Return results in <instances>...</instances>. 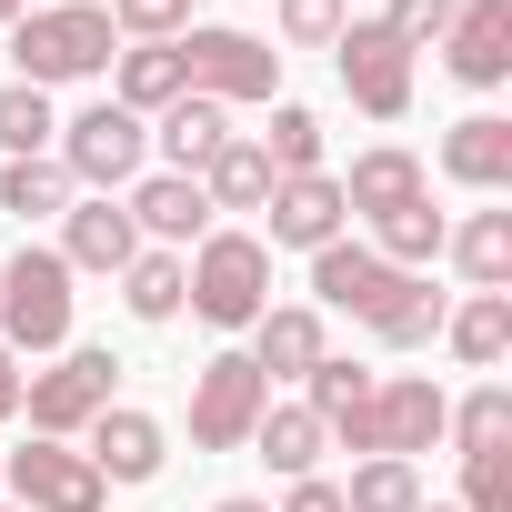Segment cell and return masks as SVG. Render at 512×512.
I'll list each match as a JSON object with an SVG mask.
<instances>
[{"instance_id": "obj_44", "label": "cell", "mask_w": 512, "mask_h": 512, "mask_svg": "<svg viewBox=\"0 0 512 512\" xmlns=\"http://www.w3.org/2000/svg\"><path fill=\"white\" fill-rule=\"evenodd\" d=\"M0 512H21V502H0Z\"/></svg>"}, {"instance_id": "obj_3", "label": "cell", "mask_w": 512, "mask_h": 512, "mask_svg": "<svg viewBox=\"0 0 512 512\" xmlns=\"http://www.w3.org/2000/svg\"><path fill=\"white\" fill-rule=\"evenodd\" d=\"M111 382H121V362H111L101 342H71L51 372H21V412H31L41 442H81V432L111 412Z\"/></svg>"}, {"instance_id": "obj_10", "label": "cell", "mask_w": 512, "mask_h": 512, "mask_svg": "<svg viewBox=\"0 0 512 512\" xmlns=\"http://www.w3.org/2000/svg\"><path fill=\"white\" fill-rule=\"evenodd\" d=\"M442 422H452V392H442L432 372H382V382H372V452L412 462V452L442 442Z\"/></svg>"}, {"instance_id": "obj_42", "label": "cell", "mask_w": 512, "mask_h": 512, "mask_svg": "<svg viewBox=\"0 0 512 512\" xmlns=\"http://www.w3.org/2000/svg\"><path fill=\"white\" fill-rule=\"evenodd\" d=\"M21 11H31V0H0V31H11V21H21Z\"/></svg>"}, {"instance_id": "obj_19", "label": "cell", "mask_w": 512, "mask_h": 512, "mask_svg": "<svg viewBox=\"0 0 512 512\" xmlns=\"http://www.w3.org/2000/svg\"><path fill=\"white\" fill-rule=\"evenodd\" d=\"M322 352L332 342H322V312L312 302H272L262 322H251V372H262V382H302Z\"/></svg>"}, {"instance_id": "obj_21", "label": "cell", "mask_w": 512, "mask_h": 512, "mask_svg": "<svg viewBox=\"0 0 512 512\" xmlns=\"http://www.w3.org/2000/svg\"><path fill=\"white\" fill-rule=\"evenodd\" d=\"M151 141H161V161H171L181 181H201V171H211V151L231 141V111H221V101H201V91H181V101L161 111V131H151Z\"/></svg>"}, {"instance_id": "obj_36", "label": "cell", "mask_w": 512, "mask_h": 512, "mask_svg": "<svg viewBox=\"0 0 512 512\" xmlns=\"http://www.w3.org/2000/svg\"><path fill=\"white\" fill-rule=\"evenodd\" d=\"M452 11H462V0H392V11H382V31H392L402 51H442Z\"/></svg>"}, {"instance_id": "obj_23", "label": "cell", "mask_w": 512, "mask_h": 512, "mask_svg": "<svg viewBox=\"0 0 512 512\" xmlns=\"http://www.w3.org/2000/svg\"><path fill=\"white\" fill-rule=\"evenodd\" d=\"M251 452H262V462H272L282 482H312V462H322L332 442H322V422H312V402H272L262 422H251Z\"/></svg>"}, {"instance_id": "obj_6", "label": "cell", "mask_w": 512, "mask_h": 512, "mask_svg": "<svg viewBox=\"0 0 512 512\" xmlns=\"http://www.w3.org/2000/svg\"><path fill=\"white\" fill-rule=\"evenodd\" d=\"M171 51H181V91H201V101H221V111H231V101H272V81H282V51L251 41V31H201V21H191Z\"/></svg>"}, {"instance_id": "obj_35", "label": "cell", "mask_w": 512, "mask_h": 512, "mask_svg": "<svg viewBox=\"0 0 512 512\" xmlns=\"http://www.w3.org/2000/svg\"><path fill=\"white\" fill-rule=\"evenodd\" d=\"M272 11H282V41L292 51H332L342 21H352V0H272Z\"/></svg>"}, {"instance_id": "obj_28", "label": "cell", "mask_w": 512, "mask_h": 512, "mask_svg": "<svg viewBox=\"0 0 512 512\" xmlns=\"http://www.w3.org/2000/svg\"><path fill=\"white\" fill-rule=\"evenodd\" d=\"M442 442H452L462 462H482V452H512V392H502V382L462 392V402H452V422H442Z\"/></svg>"}, {"instance_id": "obj_9", "label": "cell", "mask_w": 512, "mask_h": 512, "mask_svg": "<svg viewBox=\"0 0 512 512\" xmlns=\"http://www.w3.org/2000/svg\"><path fill=\"white\" fill-rule=\"evenodd\" d=\"M332 71H342L352 111H372V121H402V111H412V51H402L382 21H342Z\"/></svg>"}, {"instance_id": "obj_8", "label": "cell", "mask_w": 512, "mask_h": 512, "mask_svg": "<svg viewBox=\"0 0 512 512\" xmlns=\"http://www.w3.org/2000/svg\"><path fill=\"white\" fill-rule=\"evenodd\" d=\"M262 412H272V382L251 372V352H211L191 372V452H241Z\"/></svg>"}, {"instance_id": "obj_15", "label": "cell", "mask_w": 512, "mask_h": 512, "mask_svg": "<svg viewBox=\"0 0 512 512\" xmlns=\"http://www.w3.org/2000/svg\"><path fill=\"white\" fill-rule=\"evenodd\" d=\"M81 452H91V472H101V482H161V462H171V432H161L151 412L111 402V412L81 432Z\"/></svg>"}, {"instance_id": "obj_40", "label": "cell", "mask_w": 512, "mask_h": 512, "mask_svg": "<svg viewBox=\"0 0 512 512\" xmlns=\"http://www.w3.org/2000/svg\"><path fill=\"white\" fill-rule=\"evenodd\" d=\"M11 412H21V352L0 342V422H11Z\"/></svg>"}, {"instance_id": "obj_18", "label": "cell", "mask_w": 512, "mask_h": 512, "mask_svg": "<svg viewBox=\"0 0 512 512\" xmlns=\"http://www.w3.org/2000/svg\"><path fill=\"white\" fill-rule=\"evenodd\" d=\"M342 181V211H362V221H392V211H412L432 181H422V161L402 151V141H382V151H362L352 171H332Z\"/></svg>"}, {"instance_id": "obj_31", "label": "cell", "mask_w": 512, "mask_h": 512, "mask_svg": "<svg viewBox=\"0 0 512 512\" xmlns=\"http://www.w3.org/2000/svg\"><path fill=\"white\" fill-rule=\"evenodd\" d=\"M61 141V121H51V91H31V81H0V151L11 161H41Z\"/></svg>"}, {"instance_id": "obj_4", "label": "cell", "mask_w": 512, "mask_h": 512, "mask_svg": "<svg viewBox=\"0 0 512 512\" xmlns=\"http://www.w3.org/2000/svg\"><path fill=\"white\" fill-rule=\"evenodd\" d=\"M0 342L11 352H71V262L61 251H11L0 272Z\"/></svg>"}, {"instance_id": "obj_20", "label": "cell", "mask_w": 512, "mask_h": 512, "mask_svg": "<svg viewBox=\"0 0 512 512\" xmlns=\"http://www.w3.org/2000/svg\"><path fill=\"white\" fill-rule=\"evenodd\" d=\"M442 181H462V191H512V121H502V111L452 121V131H442Z\"/></svg>"}, {"instance_id": "obj_12", "label": "cell", "mask_w": 512, "mask_h": 512, "mask_svg": "<svg viewBox=\"0 0 512 512\" xmlns=\"http://www.w3.org/2000/svg\"><path fill=\"white\" fill-rule=\"evenodd\" d=\"M442 61L462 91H502L512 81V0H462L442 31Z\"/></svg>"}, {"instance_id": "obj_24", "label": "cell", "mask_w": 512, "mask_h": 512, "mask_svg": "<svg viewBox=\"0 0 512 512\" xmlns=\"http://www.w3.org/2000/svg\"><path fill=\"white\" fill-rule=\"evenodd\" d=\"M442 342H452L472 372H492V362L512 352V292H462V302L442 312Z\"/></svg>"}, {"instance_id": "obj_27", "label": "cell", "mask_w": 512, "mask_h": 512, "mask_svg": "<svg viewBox=\"0 0 512 512\" xmlns=\"http://www.w3.org/2000/svg\"><path fill=\"white\" fill-rule=\"evenodd\" d=\"M201 201H211V211H262V201H272V161H262V141L231 131V141L211 151V171H201Z\"/></svg>"}, {"instance_id": "obj_41", "label": "cell", "mask_w": 512, "mask_h": 512, "mask_svg": "<svg viewBox=\"0 0 512 512\" xmlns=\"http://www.w3.org/2000/svg\"><path fill=\"white\" fill-rule=\"evenodd\" d=\"M211 512H272V502H251V492H231V502H211Z\"/></svg>"}, {"instance_id": "obj_34", "label": "cell", "mask_w": 512, "mask_h": 512, "mask_svg": "<svg viewBox=\"0 0 512 512\" xmlns=\"http://www.w3.org/2000/svg\"><path fill=\"white\" fill-rule=\"evenodd\" d=\"M262 161H272V181H292V171H322V121H312L302 101H272V131H262Z\"/></svg>"}, {"instance_id": "obj_39", "label": "cell", "mask_w": 512, "mask_h": 512, "mask_svg": "<svg viewBox=\"0 0 512 512\" xmlns=\"http://www.w3.org/2000/svg\"><path fill=\"white\" fill-rule=\"evenodd\" d=\"M282 512H342V482H322V472H312V482H292V492H282Z\"/></svg>"}, {"instance_id": "obj_11", "label": "cell", "mask_w": 512, "mask_h": 512, "mask_svg": "<svg viewBox=\"0 0 512 512\" xmlns=\"http://www.w3.org/2000/svg\"><path fill=\"white\" fill-rule=\"evenodd\" d=\"M392 292H402V272L382 262L372 241H322V251H312V312H352V322H372Z\"/></svg>"}, {"instance_id": "obj_33", "label": "cell", "mask_w": 512, "mask_h": 512, "mask_svg": "<svg viewBox=\"0 0 512 512\" xmlns=\"http://www.w3.org/2000/svg\"><path fill=\"white\" fill-rule=\"evenodd\" d=\"M0 211L11 221H51V211H71V171L41 151V161H11L0 171Z\"/></svg>"}, {"instance_id": "obj_29", "label": "cell", "mask_w": 512, "mask_h": 512, "mask_svg": "<svg viewBox=\"0 0 512 512\" xmlns=\"http://www.w3.org/2000/svg\"><path fill=\"white\" fill-rule=\"evenodd\" d=\"M432 492H422V462H392V452H372V462H352V482H342V512H422Z\"/></svg>"}, {"instance_id": "obj_37", "label": "cell", "mask_w": 512, "mask_h": 512, "mask_svg": "<svg viewBox=\"0 0 512 512\" xmlns=\"http://www.w3.org/2000/svg\"><path fill=\"white\" fill-rule=\"evenodd\" d=\"M111 31H131V41H181V31H191V0H111Z\"/></svg>"}, {"instance_id": "obj_13", "label": "cell", "mask_w": 512, "mask_h": 512, "mask_svg": "<svg viewBox=\"0 0 512 512\" xmlns=\"http://www.w3.org/2000/svg\"><path fill=\"white\" fill-rule=\"evenodd\" d=\"M262 211H272V241H262V251H322V241H342V221H352L332 171H292V181H272Z\"/></svg>"}, {"instance_id": "obj_7", "label": "cell", "mask_w": 512, "mask_h": 512, "mask_svg": "<svg viewBox=\"0 0 512 512\" xmlns=\"http://www.w3.org/2000/svg\"><path fill=\"white\" fill-rule=\"evenodd\" d=\"M0 502H21V512H101L111 482L91 472L81 442H21V452H0Z\"/></svg>"}, {"instance_id": "obj_16", "label": "cell", "mask_w": 512, "mask_h": 512, "mask_svg": "<svg viewBox=\"0 0 512 512\" xmlns=\"http://www.w3.org/2000/svg\"><path fill=\"white\" fill-rule=\"evenodd\" d=\"M131 231L151 241V251H191L201 231H211V201H201V181H181V171H151V181H131Z\"/></svg>"}, {"instance_id": "obj_32", "label": "cell", "mask_w": 512, "mask_h": 512, "mask_svg": "<svg viewBox=\"0 0 512 512\" xmlns=\"http://www.w3.org/2000/svg\"><path fill=\"white\" fill-rule=\"evenodd\" d=\"M181 251H131V272H121V302H131V322H171L181 312Z\"/></svg>"}, {"instance_id": "obj_38", "label": "cell", "mask_w": 512, "mask_h": 512, "mask_svg": "<svg viewBox=\"0 0 512 512\" xmlns=\"http://www.w3.org/2000/svg\"><path fill=\"white\" fill-rule=\"evenodd\" d=\"M462 512H512V462H502V452L462 462Z\"/></svg>"}, {"instance_id": "obj_5", "label": "cell", "mask_w": 512, "mask_h": 512, "mask_svg": "<svg viewBox=\"0 0 512 512\" xmlns=\"http://www.w3.org/2000/svg\"><path fill=\"white\" fill-rule=\"evenodd\" d=\"M141 161H151V121H141V111H121V101H91L81 121H61V171H71V191H101V201H121V191L141 181Z\"/></svg>"}, {"instance_id": "obj_2", "label": "cell", "mask_w": 512, "mask_h": 512, "mask_svg": "<svg viewBox=\"0 0 512 512\" xmlns=\"http://www.w3.org/2000/svg\"><path fill=\"white\" fill-rule=\"evenodd\" d=\"M181 282H191L181 302L211 332H251V322L272 312V251L251 241V231H201V251L181 262Z\"/></svg>"}, {"instance_id": "obj_1", "label": "cell", "mask_w": 512, "mask_h": 512, "mask_svg": "<svg viewBox=\"0 0 512 512\" xmlns=\"http://www.w3.org/2000/svg\"><path fill=\"white\" fill-rule=\"evenodd\" d=\"M121 61V31L101 0H51V11H21L11 21V81L31 91H61V81H91Z\"/></svg>"}, {"instance_id": "obj_14", "label": "cell", "mask_w": 512, "mask_h": 512, "mask_svg": "<svg viewBox=\"0 0 512 512\" xmlns=\"http://www.w3.org/2000/svg\"><path fill=\"white\" fill-rule=\"evenodd\" d=\"M302 392H312L322 442H342V452H362V462H372V372H362V362H342V352H322V362L302 372Z\"/></svg>"}, {"instance_id": "obj_26", "label": "cell", "mask_w": 512, "mask_h": 512, "mask_svg": "<svg viewBox=\"0 0 512 512\" xmlns=\"http://www.w3.org/2000/svg\"><path fill=\"white\" fill-rule=\"evenodd\" d=\"M442 312H452V302H442L422 272H402V292H392V302H382L362 332H372L382 352H422V342H442Z\"/></svg>"}, {"instance_id": "obj_30", "label": "cell", "mask_w": 512, "mask_h": 512, "mask_svg": "<svg viewBox=\"0 0 512 512\" xmlns=\"http://www.w3.org/2000/svg\"><path fill=\"white\" fill-rule=\"evenodd\" d=\"M442 231H452V221H442V211H432V191H422L412 211H392V221H372V251H382L392 272H422V262H442Z\"/></svg>"}, {"instance_id": "obj_22", "label": "cell", "mask_w": 512, "mask_h": 512, "mask_svg": "<svg viewBox=\"0 0 512 512\" xmlns=\"http://www.w3.org/2000/svg\"><path fill=\"white\" fill-rule=\"evenodd\" d=\"M442 251L472 292H512V211H472L462 231H442Z\"/></svg>"}, {"instance_id": "obj_43", "label": "cell", "mask_w": 512, "mask_h": 512, "mask_svg": "<svg viewBox=\"0 0 512 512\" xmlns=\"http://www.w3.org/2000/svg\"><path fill=\"white\" fill-rule=\"evenodd\" d=\"M422 512H462V502H422Z\"/></svg>"}, {"instance_id": "obj_17", "label": "cell", "mask_w": 512, "mask_h": 512, "mask_svg": "<svg viewBox=\"0 0 512 512\" xmlns=\"http://www.w3.org/2000/svg\"><path fill=\"white\" fill-rule=\"evenodd\" d=\"M131 251H141V231H131V211L121 201H101V191H81L71 211H61V262L71 272H131Z\"/></svg>"}, {"instance_id": "obj_25", "label": "cell", "mask_w": 512, "mask_h": 512, "mask_svg": "<svg viewBox=\"0 0 512 512\" xmlns=\"http://www.w3.org/2000/svg\"><path fill=\"white\" fill-rule=\"evenodd\" d=\"M111 101H121V111H141V121H161V111L181 101V51H171V41H131V51H121Z\"/></svg>"}]
</instances>
